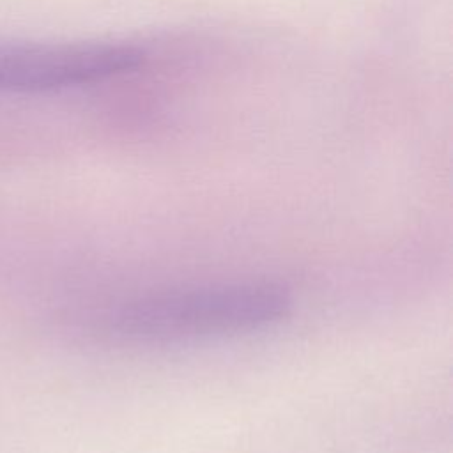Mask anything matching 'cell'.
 Segmentation results:
<instances>
[{"instance_id": "cell-1", "label": "cell", "mask_w": 453, "mask_h": 453, "mask_svg": "<svg viewBox=\"0 0 453 453\" xmlns=\"http://www.w3.org/2000/svg\"><path fill=\"white\" fill-rule=\"evenodd\" d=\"M292 297L276 283H232L136 297L76 315L73 326L129 347H165L264 329L290 313Z\"/></svg>"}, {"instance_id": "cell-2", "label": "cell", "mask_w": 453, "mask_h": 453, "mask_svg": "<svg viewBox=\"0 0 453 453\" xmlns=\"http://www.w3.org/2000/svg\"><path fill=\"white\" fill-rule=\"evenodd\" d=\"M143 50L119 41L0 39V94H48L136 69Z\"/></svg>"}]
</instances>
